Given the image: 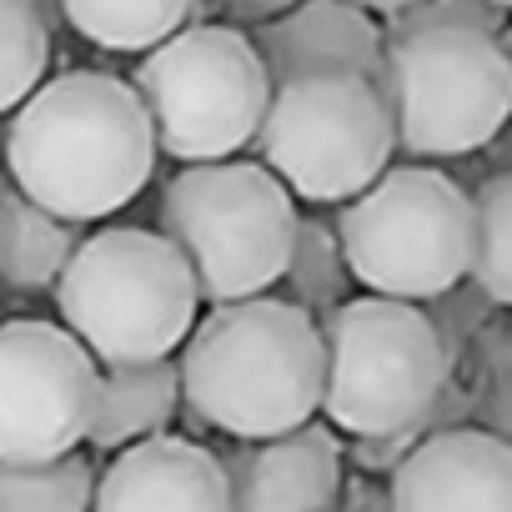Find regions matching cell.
Returning a JSON list of instances; mask_svg holds the SVG:
<instances>
[{"label":"cell","instance_id":"6","mask_svg":"<svg viewBox=\"0 0 512 512\" xmlns=\"http://www.w3.org/2000/svg\"><path fill=\"white\" fill-rule=\"evenodd\" d=\"M372 86L392 121V146L417 161L487 151L512 111V56L502 36L422 26L382 36Z\"/></svg>","mask_w":512,"mask_h":512},{"label":"cell","instance_id":"27","mask_svg":"<svg viewBox=\"0 0 512 512\" xmlns=\"http://www.w3.org/2000/svg\"><path fill=\"white\" fill-rule=\"evenodd\" d=\"M26 6H31V11L41 16V26H46L51 36L61 31V6H56V0H26Z\"/></svg>","mask_w":512,"mask_h":512},{"label":"cell","instance_id":"2","mask_svg":"<svg viewBox=\"0 0 512 512\" xmlns=\"http://www.w3.org/2000/svg\"><path fill=\"white\" fill-rule=\"evenodd\" d=\"M322 337V407L337 437H422L477 427V387L452 372L442 337L417 302L347 297L317 322Z\"/></svg>","mask_w":512,"mask_h":512},{"label":"cell","instance_id":"4","mask_svg":"<svg viewBox=\"0 0 512 512\" xmlns=\"http://www.w3.org/2000/svg\"><path fill=\"white\" fill-rule=\"evenodd\" d=\"M51 302L61 327L91 352L96 367L176 357L201 317L181 251L146 226H106L81 236L51 287Z\"/></svg>","mask_w":512,"mask_h":512},{"label":"cell","instance_id":"7","mask_svg":"<svg viewBox=\"0 0 512 512\" xmlns=\"http://www.w3.org/2000/svg\"><path fill=\"white\" fill-rule=\"evenodd\" d=\"M352 287L392 302H427L467 277L472 201L437 166H387L332 216Z\"/></svg>","mask_w":512,"mask_h":512},{"label":"cell","instance_id":"9","mask_svg":"<svg viewBox=\"0 0 512 512\" xmlns=\"http://www.w3.org/2000/svg\"><path fill=\"white\" fill-rule=\"evenodd\" d=\"M251 151L312 206L352 201L397 156L372 76H297L272 86Z\"/></svg>","mask_w":512,"mask_h":512},{"label":"cell","instance_id":"23","mask_svg":"<svg viewBox=\"0 0 512 512\" xmlns=\"http://www.w3.org/2000/svg\"><path fill=\"white\" fill-rule=\"evenodd\" d=\"M422 26H462V31H482V36H502L507 11L492 0H412L392 21H382V36L397 31H422Z\"/></svg>","mask_w":512,"mask_h":512},{"label":"cell","instance_id":"15","mask_svg":"<svg viewBox=\"0 0 512 512\" xmlns=\"http://www.w3.org/2000/svg\"><path fill=\"white\" fill-rule=\"evenodd\" d=\"M176 417H181L176 357L101 367L96 417H91L86 447H96V452H121V447H131V442H141V437L171 432Z\"/></svg>","mask_w":512,"mask_h":512},{"label":"cell","instance_id":"29","mask_svg":"<svg viewBox=\"0 0 512 512\" xmlns=\"http://www.w3.org/2000/svg\"><path fill=\"white\" fill-rule=\"evenodd\" d=\"M0 186H6V171H0Z\"/></svg>","mask_w":512,"mask_h":512},{"label":"cell","instance_id":"8","mask_svg":"<svg viewBox=\"0 0 512 512\" xmlns=\"http://www.w3.org/2000/svg\"><path fill=\"white\" fill-rule=\"evenodd\" d=\"M131 91L151 121L156 156L181 166L246 151L272 96L246 31L216 21H191L151 46L131 71Z\"/></svg>","mask_w":512,"mask_h":512},{"label":"cell","instance_id":"12","mask_svg":"<svg viewBox=\"0 0 512 512\" xmlns=\"http://www.w3.org/2000/svg\"><path fill=\"white\" fill-rule=\"evenodd\" d=\"M392 512H512V447L482 427L412 442L387 472Z\"/></svg>","mask_w":512,"mask_h":512},{"label":"cell","instance_id":"25","mask_svg":"<svg viewBox=\"0 0 512 512\" xmlns=\"http://www.w3.org/2000/svg\"><path fill=\"white\" fill-rule=\"evenodd\" d=\"M332 512H392V497H387V477H342V492L332 502Z\"/></svg>","mask_w":512,"mask_h":512},{"label":"cell","instance_id":"5","mask_svg":"<svg viewBox=\"0 0 512 512\" xmlns=\"http://www.w3.org/2000/svg\"><path fill=\"white\" fill-rule=\"evenodd\" d=\"M297 196L262 161H196L181 166L156 206V231L181 251L206 307L267 297L287 267Z\"/></svg>","mask_w":512,"mask_h":512},{"label":"cell","instance_id":"10","mask_svg":"<svg viewBox=\"0 0 512 512\" xmlns=\"http://www.w3.org/2000/svg\"><path fill=\"white\" fill-rule=\"evenodd\" d=\"M101 367L61 322L0 327V462H51L86 442Z\"/></svg>","mask_w":512,"mask_h":512},{"label":"cell","instance_id":"22","mask_svg":"<svg viewBox=\"0 0 512 512\" xmlns=\"http://www.w3.org/2000/svg\"><path fill=\"white\" fill-rule=\"evenodd\" d=\"M422 312H427V322H432V332L442 337V347H447V357H452V372L462 367V357L472 352V342H477V332L502 312V307H492L467 277L457 282V287H447V292H437V297H427L422 302Z\"/></svg>","mask_w":512,"mask_h":512},{"label":"cell","instance_id":"11","mask_svg":"<svg viewBox=\"0 0 512 512\" xmlns=\"http://www.w3.org/2000/svg\"><path fill=\"white\" fill-rule=\"evenodd\" d=\"M216 462L231 512H332L347 477V447L317 417L277 437L231 442Z\"/></svg>","mask_w":512,"mask_h":512},{"label":"cell","instance_id":"1","mask_svg":"<svg viewBox=\"0 0 512 512\" xmlns=\"http://www.w3.org/2000/svg\"><path fill=\"white\" fill-rule=\"evenodd\" d=\"M156 171V136L111 71H61L41 81L6 126V181L71 226L126 211Z\"/></svg>","mask_w":512,"mask_h":512},{"label":"cell","instance_id":"19","mask_svg":"<svg viewBox=\"0 0 512 512\" xmlns=\"http://www.w3.org/2000/svg\"><path fill=\"white\" fill-rule=\"evenodd\" d=\"M472 231H467V282L492 302H512V176L492 171L472 196Z\"/></svg>","mask_w":512,"mask_h":512},{"label":"cell","instance_id":"18","mask_svg":"<svg viewBox=\"0 0 512 512\" xmlns=\"http://www.w3.org/2000/svg\"><path fill=\"white\" fill-rule=\"evenodd\" d=\"M277 282L287 287L282 302H292L312 322H322L327 312H337L352 297V272L342 262V241H337L332 216H297L292 251H287V267Z\"/></svg>","mask_w":512,"mask_h":512},{"label":"cell","instance_id":"28","mask_svg":"<svg viewBox=\"0 0 512 512\" xmlns=\"http://www.w3.org/2000/svg\"><path fill=\"white\" fill-rule=\"evenodd\" d=\"M492 6H502V11H507V0H492Z\"/></svg>","mask_w":512,"mask_h":512},{"label":"cell","instance_id":"13","mask_svg":"<svg viewBox=\"0 0 512 512\" xmlns=\"http://www.w3.org/2000/svg\"><path fill=\"white\" fill-rule=\"evenodd\" d=\"M91 512H231L216 447L156 432L111 452L91 487Z\"/></svg>","mask_w":512,"mask_h":512},{"label":"cell","instance_id":"26","mask_svg":"<svg viewBox=\"0 0 512 512\" xmlns=\"http://www.w3.org/2000/svg\"><path fill=\"white\" fill-rule=\"evenodd\" d=\"M347 6H357V11H367V16H372V21L382 26V21H392V16H397L402 6H412V0H347Z\"/></svg>","mask_w":512,"mask_h":512},{"label":"cell","instance_id":"17","mask_svg":"<svg viewBox=\"0 0 512 512\" xmlns=\"http://www.w3.org/2000/svg\"><path fill=\"white\" fill-rule=\"evenodd\" d=\"M56 6L66 31L116 56H146L196 21V0H56Z\"/></svg>","mask_w":512,"mask_h":512},{"label":"cell","instance_id":"24","mask_svg":"<svg viewBox=\"0 0 512 512\" xmlns=\"http://www.w3.org/2000/svg\"><path fill=\"white\" fill-rule=\"evenodd\" d=\"M287 6H297V0H196V21L206 16V21H216V26L251 31V26L282 16Z\"/></svg>","mask_w":512,"mask_h":512},{"label":"cell","instance_id":"21","mask_svg":"<svg viewBox=\"0 0 512 512\" xmlns=\"http://www.w3.org/2000/svg\"><path fill=\"white\" fill-rule=\"evenodd\" d=\"M51 31L26 0H0V116H11L51 71Z\"/></svg>","mask_w":512,"mask_h":512},{"label":"cell","instance_id":"16","mask_svg":"<svg viewBox=\"0 0 512 512\" xmlns=\"http://www.w3.org/2000/svg\"><path fill=\"white\" fill-rule=\"evenodd\" d=\"M76 246L81 226L51 216L11 181L0 186V292L6 297H51Z\"/></svg>","mask_w":512,"mask_h":512},{"label":"cell","instance_id":"3","mask_svg":"<svg viewBox=\"0 0 512 512\" xmlns=\"http://www.w3.org/2000/svg\"><path fill=\"white\" fill-rule=\"evenodd\" d=\"M181 407L231 442L277 437L322 407V337L282 297L221 302L176 347Z\"/></svg>","mask_w":512,"mask_h":512},{"label":"cell","instance_id":"20","mask_svg":"<svg viewBox=\"0 0 512 512\" xmlns=\"http://www.w3.org/2000/svg\"><path fill=\"white\" fill-rule=\"evenodd\" d=\"M96 472L81 452L51 462H0V512H91Z\"/></svg>","mask_w":512,"mask_h":512},{"label":"cell","instance_id":"14","mask_svg":"<svg viewBox=\"0 0 512 512\" xmlns=\"http://www.w3.org/2000/svg\"><path fill=\"white\" fill-rule=\"evenodd\" d=\"M267 86L297 76H372L382 61V26L347 0H297L282 16L246 31Z\"/></svg>","mask_w":512,"mask_h":512}]
</instances>
